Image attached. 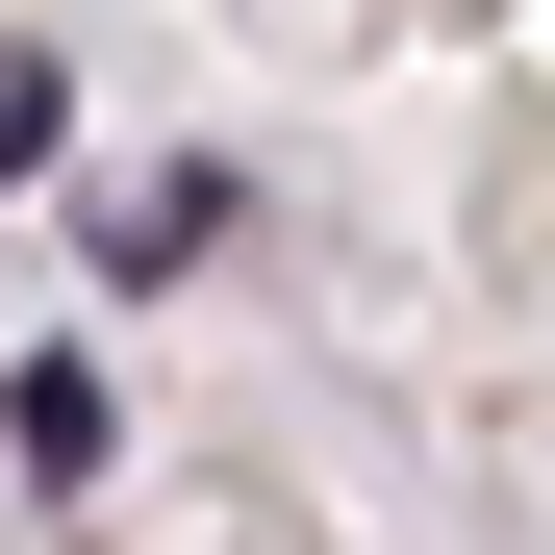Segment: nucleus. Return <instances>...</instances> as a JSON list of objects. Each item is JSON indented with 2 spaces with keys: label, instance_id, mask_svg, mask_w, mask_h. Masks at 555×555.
<instances>
[{
  "label": "nucleus",
  "instance_id": "f257e3e1",
  "mask_svg": "<svg viewBox=\"0 0 555 555\" xmlns=\"http://www.w3.org/2000/svg\"><path fill=\"white\" fill-rule=\"evenodd\" d=\"M0 454H26V480H102V379L26 353V379H0Z\"/></svg>",
  "mask_w": 555,
  "mask_h": 555
},
{
  "label": "nucleus",
  "instance_id": "f03ea898",
  "mask_svg": "<svg viewBox=\"0 0 555 555\" xmlns=\"http://www.w3.org/2000/svg\"><path fill=\"white\" fill-rule=\"evenodd\" d=\"M51 127H76V102H51V51H0V177H51Z\"/></svg>",
  "mask_w": 555,
  "mask_h": 555
}]
</instances>
